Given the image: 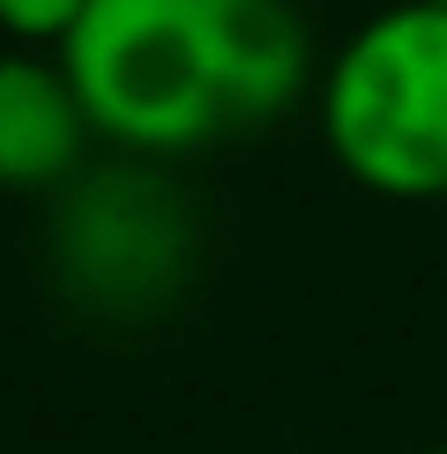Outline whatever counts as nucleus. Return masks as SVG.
Here are the masks:
<instances>
[{"instance_id": "nucleus-1", "label": "nucleus", "mask_w": 447, "mask_h": 454, "mask_svg": "<svg viewBox=\"0 0 447 454\" xmlns=\"http://www.w3.org/2000/svg\"><path fill=\"white\" fill-rule=\"evenodd\" d=\"M90 127L142 157L239 142L313 74L291 0H90L60 37Z\"/></svg>"}, {"instance_id": "nucleus-2", "label": "nucleus", "mask_w": 447, "mask_h": 454, "mask_svg": "<svg viewBox=\"0 0 447 454\" xmlns=\"http://www.w3.org/2000/svg\"><path fill=\"white\" fill-rule=\"evenodd\" d=\"M321 142L380 201H447V8L396 0L321 67Z\"/></svg>"}, {"instance_id": "nucleus-3", "label": "nucleus", "mask_w": 447, "mask_h": 454, "mask_svg": "<svg viewBox=\"0 0 447 454\" xmlns=\"http://www.w3.org/2000/svg\"><path fill=\"white\" fill-rule=\"evenodd\" d=\"M90 127L82 98H74L60 52H0V186L8 194H37L60 186L82 164Z\"/></svg>"}, {"instance_id": "nucleus-4", "label": "nucleus", "mask_w": 447, "mask_h": 454, "mask_svg": "<svg viewBox=\"0 0 447 454\" xmlns=\"http://www.w3.org/2000/svg\"><path fill=\"white\" fill-rule=\"evenodd\" d=\"M90 0H0V30L23 37V45H52L60 52V37L82 23Z\"/></svg>"}, {"instance_id": "nucleus-5", "label": "nucleus", "mask_w": 447, "mask_h": 454, "mask_svg": "<svg viewBox=\"0 0 447 454\" xmlns=\"http://www.w3.org/2000/svg\"><path fill=\"white\" fill-rule=\"evenodd\" d=\"M418 454H447V447H418Z\"/></svg>"}, {"instance_id": "nucleus-6", "label": "nucleus", "mask_w": 447, "mask_h": 454, "mask_svg": "<svg viewBox=\"0 0 447 454\" xmlns=\"http://www.w3.org/2000/svg\"><path fill=\"white\" fill-rule=\"evenodd\" d=\"M433 8H447V0H433Z\"/></svg>"}]
</instances>
